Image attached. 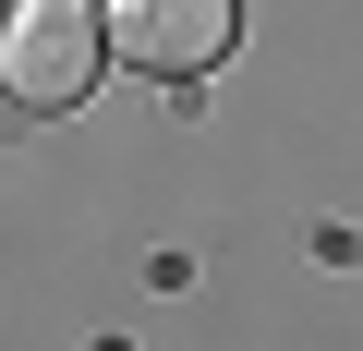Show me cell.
Masks as SVG:
<instances>
[{"label": "cell", "instance_id": "cell-1", "mask_svg": "<svg viewBox=\"0 0 363 351\" xmlns=\"http://www.w3.org/2000/svg\"><path fill=\"white\" fill-rule=\"evenodd\" d=\"M97 61H109V13L97 0H13L0 13V97L13 109H73L85 85H97Z\"/></svg>", "mask_w": 363, "mask_h": 351}, {"label": "cell", "instance_id": "cell-2", "mask_svg": "<svg viewBox=\"0 0 363 351\" xmlns=\"http://www.w3.org/2000/svg\"><path fill=\"white\" fill-rule=\"evenodd\" d=\"M97 13H109V49L133 73H157V85L218 73L230 37H242V0H97Z\"/></svg>", "mask_w": 363, "mask_h": 351}]
</instances>
